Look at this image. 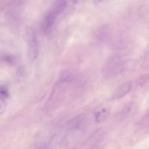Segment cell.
<instances>
[{
  "label": "cell",
  "instance_id": "cell-1",
  "mask_svg": "<svg viewBox=\"0 0 149 149\" xmlns=\"http://www.w3.org/2000/svg\"><path fill=\"white\" fill-rule=\"evenodd\" d=\"M25 38L28 45L29 58L32 62H33L37 59L39 54V44L34 29L32 28H27L25 31Z\"/></svg>",
  "mask_w": 149,
  "mask_h": 149
},
{
  "label": "cell",
  "instance_id": "cell-2",
  "mask_svg": "<svg viewBox=\"0 0 149 149\" xmlns=\"http://www.w3.org/2000/svg\"><path fill=\"white\" fill-rule=\"evenodd\" d=\"M58 16V15L53 10H50L48 13H47V14L44 17L42 23V30L44 31L45 33H48L51 31L52 29L53 28V26L55 24L56 20Z\"/></svg>",
  "mask_w": 149,
  "mask_h": 149
},
{
  "label": "cell",
  "instance_id": "cell-3",
  "mask_svg": "<svg viewBox=\"0 0 149 149\" xmlns=\"http://www.w3.org/2000/svg\"><path fill=\"white\" fill-rule=\"evenodd\" d=\"M132 87V83L131 81H125L122 84L119 86L116 90L114 91L112 93V98L113 100H117V99H120L124 97V96L127 95L131 90Z\"/></svg>",
  "mask_w": 149,
  "mask_h": 149
},
{
  "label": "cell",
  "instance_id": "cell-4",
  "mask_svg": "<svg viewBox=\"0 0 149 149\" xmlns=\"http://www.w3.org/2000/svg\"><path fill=\"white\" fill-rule=\"evenodd\" d=\"M66 7H67V1L66 0H56L52 10L58 15H59L60 14H61L64 12Z\"/></svg>",
  "mask_w": 149,
  "mask_h": 149
},
{
  "label": "cell",
  "instance_id": "cell-5",
  "mask_svg": "<svg viewBox=\"0 0 149 149\" xmlns=\"http://www.w3.org/2000/svg\"><path fill=\"white\" fill-rule=\"evenodd\" d=\"M108 116V111L106 109H102L97 112L95 116V120L96 122H102L105 121Z\"/></svg>",
  "mask_w": 149,
  "mask_h": 149
},
{
  "label": "cell",
  "instance_id": "cell-6",
  "mask_svg": "<svg viewBox=\"0 0 149 149\" xmlns=\"http://www.w3.org/2000/svg\"><path fill=\"white\" fill-rule=\"evenodd\" d=\"M148 82H149V74L143 75L138 79V81H137L138 85L141 86V87L145 85Z\"/></svg>",
  "mask_w": 149,
  "mask_h": 149
},
{
  "label": "cell",
  "instance_id": "cell-7",
  "mask_svg": "<svg viewBox=\"0 0 149 149\" xmlns=\"http://www.w3.org/2000/svg\"><path fill=\"white\" fill-rule=\"evenodd\" d=\"M7 109V103L5 100L2 97H0V115L3 114Z\"/></svg>",
  "mask_w": 149,
  "mask_h": 149
},
{
  "label": "cell",
  "instance_id": "cell-8",
  "mask_svg": "<svg viewBox=\"0 0 149 149\" xmlns=\"http://www.w3.org/2000/svg\"><path fill=\"white\" fill-rule=\"evenodd\" d=\"M104 1H105V0H93V3H95V4H99V3L102 2Z\"/></svg>",
  "mask_w": 149,
  "mask_h": 149
},
{
  "label": "cell",
  "instance_id": "cell-9",
  "mask_svg": "<svg viewBox=\"0 0 149 149\" xmlns=\"http://www.w3.org/2000/svg\"><path fill=\"white\" fill-rule=\"evenodd\" d=\"M82 1H83V0H73L74 3H80Z\"/></svg>",
  "mask_w": 149,
  "mask_h": 149
}]
</instances>
